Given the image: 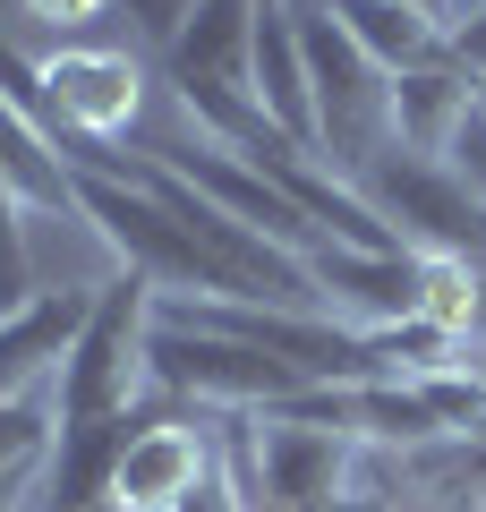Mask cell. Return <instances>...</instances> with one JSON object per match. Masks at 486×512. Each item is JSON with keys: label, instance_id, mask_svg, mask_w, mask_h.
Listing matches in <instances>:
<instances>
[{"label": "cell", "instance_id": "18", "mask_svg": "<svg viewBox=\"0 0 486 512\" xmlns=\"http://www.w3.org/2000/svg\"><path fill=\"white\" fill-rule=\"evenodd\" d=\"M111 9H120L128 35H137L145 52H162V60H171V43H180L188 18H197V0H111Z\"/></svg>", "mask_w": 486, "mask_h": 512}, {"label": "cell", "instance_id": "5", "mask_svg": "<svg viewBox=\"0 0 486 512\" xmlns=\"http://www.w3.org/2000/svg\"><path fill=\"white\" fill-rule=\"evenodd\" d=\"M359 197L384 214V231L418 256H486V197L461 180L452 163H427V154H384L359 180Z\"/></svg>", "mask_w": 486, "mask_h": 512}, {"label": "cell", "instance_id": "12", "mask_svg": "<svg viewBox=\"0 0 486 512\" xmlns=\"http://www.w3.org/2000/svg\"><path fill=\"white\" fill-rule=\"evenodd\" d=\"M486 111V77H469L461 60H435V69L393 77V146L427 154V163H452L461 128Z\"/></svg>", "mask_w": 486, "mask_h": 512}, {"label": "cell", "instance_id": "2", "mask_svg": "<svg viewBox=\"0 0 486 512\" xmlns=\"http://www.w3.org/2000/svg\"><path fill=\"white\" fill-rule=\"evenodd\" d=\"M69 171H77V214L103 231V248L120 256V274L154 282V299H214V265H205V248L188 239V222L162 197H145L111 163H69Z\"/></svg>", "mask_w": 486, "mask_h": 512}, {"label": "cell", "instance_id": "14", "mask_svg": "<svg viewBox=\"0 0 486 512\" xmlns=\"http://www.w3.org/2000/svg\"><path fill=\"white\" fill-rule=\"evenodd\" d=\"M324 9H333V26H342L384 77H410V69L452 60V26L418 18V9H401V0H324Z\"/></svg>", "mask_w": 486, "mask_h": 512}, {"label": "cell", "instance_id": "9", "mask_svg": "<svg viewBox=\"0 0 486 512\" xmlns=\"http://www.w3.org/2000/svg\"><path fill=\"white\" fill-rule=\"evenodd\" d=\"M162 163L180 171L188 188H205V197L222 205L231 222H248V231H265V239H282V248H316V222L299 214V197H290L282 180H265V171L248 163V154H231V146H214V137H197V146H162Z\"/></svg>", "mask_w": 486, "mask_h": 512}, {"label": "cell", "instance_id": "13", "mask_svg": "<svg viewBox=\"0 0 486 512\" xmlns=\"http://www.w3.org/2000/svg\"><path fill=\"white\" fill-rule=\"evenodd\" d=\"M137 436V419H69L43 461V504L52 512H94L111 504V478H120V453Z\"/></svg>", "mask_w": 486, "mask_h": 512}, {"label": "cell", "instance_id": "15", "mask_svg": "<svg viewBox=\"0 0 486 512\" xmlns=\"http://www.w3.org/2000/svg\"><path fill=\"white\" fill-rule=\"evenodd\" d=\"M171 77H214V86H248L256 94V0H197L188 35L162 60Z\"/></svg>", "mask_w": 486, "mask_h": 512}, {"label": "cell", "instance_id": "6", "mask_svg": "<svg viewBox=\"0 0 486 512\" xmlns=\"http://www.w3.org/2000/svg\"><path fill=\"white\" fill-rule=\"evenodd\" d=\"M248 512H333L350 495V436L342 427H316V419H256L248 444Z\"/></svg>", "mask_w": 486, "mask_h": 512}, {"label": "cell", "instance_id": "1", "mask_svg": "<svg viewBox=\"0 0 486 512\" xmlns=\"http://www.w3.org/2000/svg\"><path fill=\"white\" fill-rule=\"evenodd\" d=\"M307 35V86H316V163L359 188L393 154V77L333 26L324 0H290Z\"/></svg>", "mask_w": 486, "mask_h": 512}, {"label": "cell", "instance_id": "7", "mask_svg": "<svg viewBox=\"0 0 486 512\" xmlns=\"http://www.w3.org/2000/svg\"><path fill=\"white\" fill-rule=\"evenodd\" d=\"M137 86H145V69L120 52V43H69V52H52L43 60V94H52L60 154L111 146V137L137 120Z\"/></svg>", "mask_w": 486, "mask_h": 512}, {"label": "cell", "instance_id": "17", "mask_svg": "<svg viewBox=\"0 0 486 512\" xmlns=\"http://www.w3.org/2000/svg\"><path fill=\"white\" fill-rule=\"evenodd\" d=\"M18 214H26V197L9 188V171H0V316L35 299V274H26V222Z\"/></svg>", "mask_w": 486, "mask_h": 512}, {"label": "cell", "instance_id": "24", "mask_svg": "<svg viewBox=\"0 0 486 512\" xmlns=\"http://www.w3.org/2000/svg\"><path fill=\"white\" fill-rule=\"evenodd\" d=\"M401 9H418V18H435V26H444V0H401Z\"/></svg>", "mask_w": 486, "mask_h": 512}, {"label": "cell", "instance_id": "21", "mask_svg": "<svg viewBox=\"0 0 486 512\" xmlns=\"http://www.w3.org/2000/svg\"><path fill=\"white\" fill-rule=\"evenodd\" d=\"M35 18H52V26H94V18H111V0H26Z\"/></svg>", "mask_w": 486, "mask_h": 512}, {"label": "cell", "instance_id": "19", "mask_svg": "<svg viewBox=\"0 0 486 512\" xmlns=\"http://www.w3.org/2000/svg\"><path fill=\"white\" fill-rule=\"evenodd\" d=\"M452 60H461L469 77H486V0L469 9V18H452Z\"/></svg>", "mask_w": 486, "mask_h": 512}, {"label": "cell", "instance_id": "10", "mask_svg": "<svg viewBox=\"0 0 486 512\" xmlns=\"http://www.w3.org/2000/svg\"><path fill=\"white\" fill-rule=\"evenodd\" d=\"M205 478H214V436L197 419H180V410H154V419H137V436L120 453L111 504L120 512H180Z\"/></svg>", "mask_w": 486, "mask_h": 512}, {"label": "cell", "instance_id": "23", "mask_svg": "<svg viewBox=\"0 0 486 512\" xmlns=\"http://www.w3.org/2000/svg\"><path fill=\"white\" fill-rule=\"evenodd\" d=\"M35 478H43V470H18V478H0V512H18V504H26V487H35Z\"/></svg>", "mask_w": 486, "mask_h": 512}, {"label": "cell", "instance_id": "8", "mask_svg": "<svg viewBox=\"0 0 486 512\" xmlns=\"http://www.w3.org/2000/svg\"><path fill=\"white\" fill-rule=\"evenodd\" d=\"M307 274H316L324 308H342V325H410V316H427V256L418 248H342V239H316Z\"/></svg>", "mask_w": 486, "mask_h": 512}, {"label": "cell", "instance_id": "20", "mask_svg": "<svg viewBox=\"0 0 486 512\" xmlns=\"http://www.w3.org/2000/svg\"><path fill=\"white\" fill-rule=\"evenodd\" d=\"M452 171H461V180H469V188L486 197V111H478V120L461 128V146H452Z\"/></svg>", "mask_w": 486, "mask_h": 512}, {"label": "cell", "instance_id": "25", "mask_svg": "<svg viewBox=\"0 0 486 512\" xmlns=\"http://www.w3.org/2000/svg\"><path fill=\"white\" fill-rule=\"evenodd\" d=\"M94 512H120V504H94Z\"/></svg>", "mask_w": 486, "mask_h": 512}, {"label": "cell", "instance_id": "22", "mask_svg": "<svg viewBox=\"0 0 486 512\" xmlns=\"http://www.w3.org/2000/svg\"><path fill=\"white\" fill-rule=\"evenodd\" d=\"M461 478H469V495H478V512H486V436L469 444V470H461Z\"/></svg>", "mask_w": 486, "mask_h": 512}, {"label": "cell", "instance_id": "4", "mask_svg": "<svg viewBox=\"0 0 486 512\" xmlns=\"http://www.w3.org/2000/svg\"><path fill=\"white\" fill-rule=\"evenodd\" d=\"M145 384L171 393V402H205V410H282L316 384L299 367H282L273 350L231 342V333H197V325H162L154 316V342H145Z\"/></svg>", "mask_w": 486, "mask_h": 512}, {"label": "cell", "instance_id": "11", "mask_svg": "<svg viewBox=\"0 0 486 512\" xmlns=\"http://www.w3.org/2000/svg\"><path fill=\"white\" fill-rule=\"evenodd\" d=\"M94 291L103 282H69V291H35L26 308L0 316V402H26L43 376H60V359L77 350V333H86L94 316Z\"/></svg>", "mask_w": 486, "mask_h": 512}, {"label": "cell", "instance_id": "3", "mask_svg": "<svg viewBox=\"0 0 486 512\" xmlns=\"http://www.w3.org/2000/svg\"><path fill=\"white\" fill-rule=\"evenodd\" d=\"M145 342H154V282L111 274L94 291V316L77 333V350L52 376V410L69 419H128V402L145 393Z\"/></svg>", "mask_w": 486, "mask_h": 512}, {"label": "cell", "instance_id": "16", "mask_svg": "<svg viewBox=\"0 0 486 512\" xmlns=\"http://www.w3.org/2000/svg\"><path fill=\"white\" fill-rule=\"evenodd\" d=\"M60 444V410L52 402H0V478H18V470H43Z\"/></svg>", "mask_w": 486, "mask_h": 512}]
</instances>
